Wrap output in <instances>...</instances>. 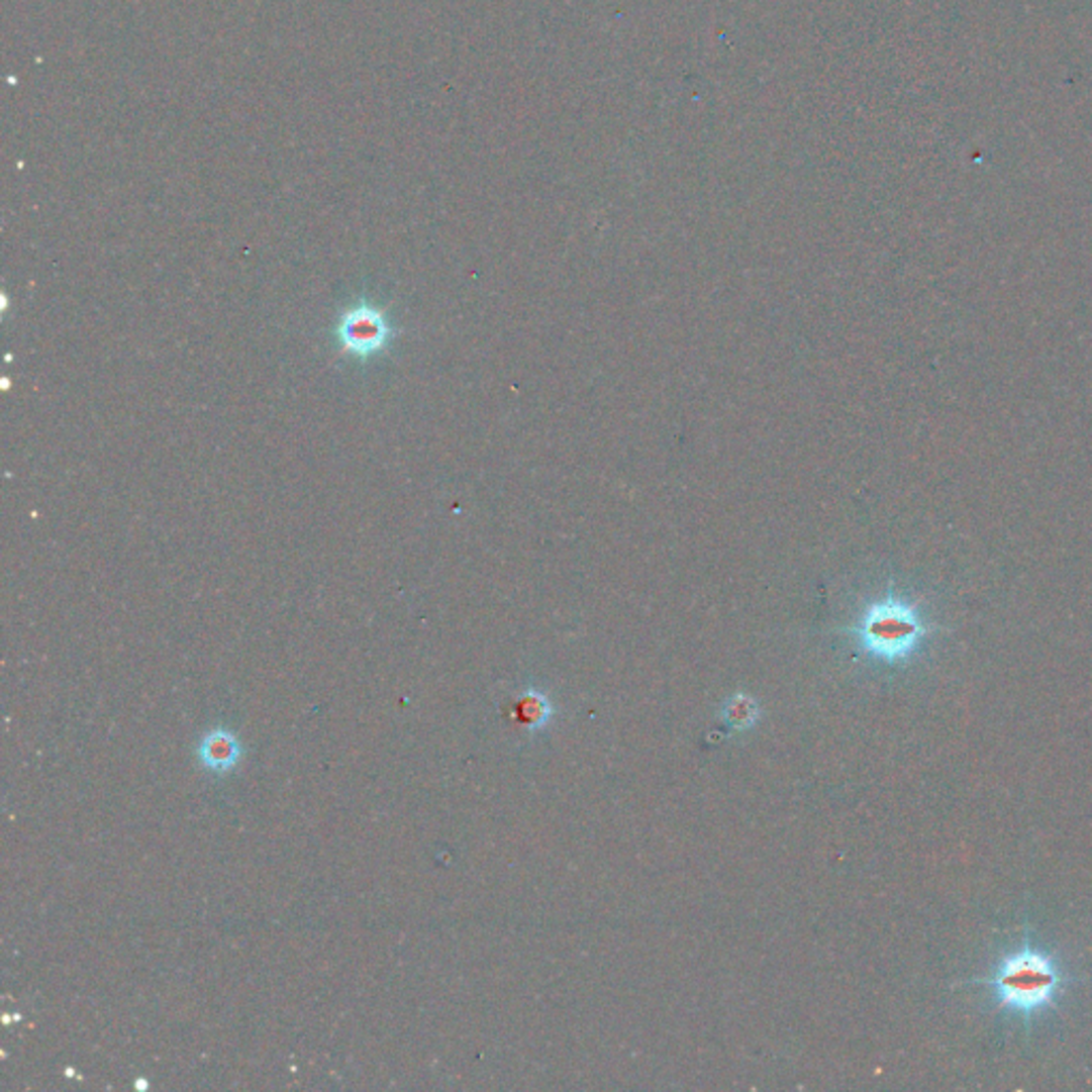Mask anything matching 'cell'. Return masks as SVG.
Returning <instances> with one entry per match:
<instances>
[{"instance_id":"6da1fadb","label":"cell","mask_w":1092,"mask_h":1092,"mask_svg":"<svg viewBox=\"0 0 1092 1092\" xmlns=\"http://www.w3.org/2000/svg\"><path fill=\"white\" fill-rule=\"evenodd\" d=\"M1065 982L1057 961L1030 946L1005 956L994 975L986 980H975V984H986L994 990L996 1001L1003 1009L1018 1013L1022 1018H1030L1057 1003Z\"/></svg>"},{"instance_id":"7a4b0ae2","label":"cell","mask_w":1092,"mask_h":1092,"mask_svg":"<svg viewBox=\"0 0 1092 1092\" xmlns=\"http://www.w3.org/2000/svg\"><path fill=\"white\" fill-rule=\"evenodd\" d=\"M852 634L867 656L884 664H903L922 647L930 627L913 602L890 593L865 608Z\"/></svg>"},{"instance_id":"3957f363","label":"cell","mask_w":1092,"mask_h":1092,"mask_svg":"<svg viewBox=\"0 0 1092 1092\" xmlns=\"http://www.w3.org/2000/svg\"><path fill=\"white\" fill-rule=\"evenodd\" d=\"M333 337L343 355L357 361H370L387 353L395 337V327L380 305L359 301L341 312L335 322Z\"/></svg>"},{"instance_id":"277c9868","label":"cell","mask_w":1092,"mask_h":1092,"mask_svg":"<svg viewBox=\"0 0 1092 1092\" xmlns=\"http://www.w3.org/2000/svg\"><path fill=\"white\" fill-rule=\"evenodd\" d=\"M197 756H199L201 766H205L209 773L224 775L237 766L241 758V744L233 732L214 730V732H207L201 738L197 747Z\"/></svg>"},{"instance_id":"5b68a950","label":"cell","mask_w":1092,"mask_h":1092,"mask_svg":"<svg viewBox=\"0 0 1092 1092\" xmlns=\"http://www.w3.org/2000/svg\"><path fill=\"white\" fill-rule=\"evenodd\" d=\"M727 719L734 721L736 727H747L756 721V704L747 698L734 700L727 708Z\"/></svg>"}]
</instances>
